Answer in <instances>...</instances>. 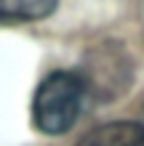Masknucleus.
I'll list each match as a JSON object with an SVG mask.
<instances>
[{
    "instance_id": "nucleus-3",
    "label": "nucleus",
    "mask_w": 144,
    "mask_h": 146,
    "mask_svg": "<svg viewBox=\"0 0 144 146\" xmlns=\"http://www.w3.org/2000/svg\"><path fill=\"white\" fill-rule=\"evenodd\" d=\"M54 8L56 0H0V21H38Z\"/></svg>"
},
{
    "instance_id": "nucleus-1",
    "label": "nucleus",
    "mask_w": 144,
    "mask_h": 146,
    "mask_svg": "<svg viewBox=\"0 0 144 146\" xmlns=\"http://www.w3.org/2000/svg\"><path fill=\"white\" fill-rule=\"evenodd\" d=\"M88 85L75 72H51L35 90L32 117L38 130L62 135L78 122Z\"/></svg>"
},
{
    "instance_id": "nucleus-2",
    "label": "nucleus",
    "mask_w": 144,
    "mask_h": 146,
    "mask_svg": "<svg viewBox=\"0 0 144 146\" xmlns=\"http://www.w3.org/2000/svg\"><path fill=\"white\" fill-rule=\"evenodd\" d=\"M78 146H144V125L141 122H107L88 130Z\"/></svg>"
}]
</instances>
